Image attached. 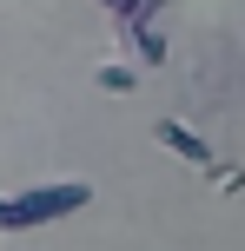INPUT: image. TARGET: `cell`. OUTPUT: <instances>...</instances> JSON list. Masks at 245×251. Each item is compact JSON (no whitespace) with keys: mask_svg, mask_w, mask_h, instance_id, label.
Masks as SVG:
<instances>
[{"mask_svg":"<svg viewBox=\"0 0 245 251\" xmlns=\"http://www.w3.org/2000/svg\"><path fill=\"white\" fill-rule=\"evenodd\" d=\"M106 7H119V13H133V7H139V0H106Z\"/></svg>","mask_w":245,"mask_h":251,"instance_id":"obj_3","label":"cell"},{"mask_svg":"<svg viewBox=\"0 0 245 251\" xmlns=\"http://www.w3.org/2000/svg\"><path fill=\"white\" fill-rule=\"evenodd\" d=\"M159 146H172L179 159H192V165H212V146H206L199 132H186L179 119H159Z\"/></svg>","mask_w":245,"mask_h":251,"instance_id":"obj_1","label":"cell"},{"mask_svg":"<svg viewBox=\"0 0 245 251\" xmlns=\"http://www.w3.org/2000/svg\"><path fill=\"white\" fill-rule=\"evenodd\" d=\"M100 86L106 93H133V66H100Z\"/></svg>","mask_w":245,"mask_h":251,"instance_id":"obj_2","label":"cell"}]
</instances>
